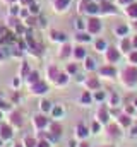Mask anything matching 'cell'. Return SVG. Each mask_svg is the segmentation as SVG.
<instances>
[{
  "instance_id": "cell-1",
  "label": "cell",
  "mask_w": 137,
  "mask_h": 147,
  "mask_svg": "<svg viewBox=\"0 0 137 147\" xmlns=\"http://www.w3.org/2000/svg\"><path fill=\"white\" fill-rule=\"evenodd\" d=\"M123 84L132 87L137 84V69L136 67H127L123 70Z\"/></svg>"
},
{
  "instance_id": "cell-2",
  "label": "cell",
  "mask_w": 137,
  "mask_h": 147,
  "mask_svg": "<svg viewBox=\"0 0 137 147\" xmlns=\"http://www.w3.org/2000/svg\"><path fill=\"white\" fill-rule=\"evenodd\" d=\"M45 127H48V118H45L43 115L34 116V128L36 130H45Z\"/></svg>"
},
{
  "instance_id": "cell-3",
  "label": "cell",
  "mask_w": 137,
  "mask_h": 147,
  "mask_svg": "<svg viewBox=\"0 0 137 147\" xmlns=\"http://www.w3.org/2000/svg\"><path fill=\"white\" fill-rule=\"evenodd\" d=\"M98 121L100 123H108L110 121V111L106 110V106H100V110H98Z\"/></svg>"
},
{
  "instance_id": "cell-4",
  "label": "cell",
  "mask_w": 137,
  "mask_h": 147,
  "mask_svg": "<svg viewBox=\"0 0 137 147\" xmlns=\"http://www.w3.org/2000/svg\"><path fill=\"white\" fill-rule=\"evenodd\" d=\"M118 125H120V128H129L132 125V116H129L127 113L125 115H118Z\"/></svg>"
},
{
  "instance_id": "cell-5",
  "label": "cell",
  "mask_w": 137,
  "mask_h": 147,
  "mask_svg": "<svg viewBox=\"0 0 137 147\" xmlns=\"http://www.w3.org/2000/svg\"><path fill=\"white\" fill-rule=\"evenodd\" d=\"M0 139H2L3 142H7V140L12 139V128H10L9 125H3V127L0 128Z\"/></svg>"
},
{
  "instance_id": "cell-6",
  "label": "cell",
  "mask_w": 137,
  "mask_h": 147,
  "mask_svg": "<svg viewBox=\"0 0 137 147\" xmlns=\"http://www.w3.org/2000/svg\"><path fill=\"white\" fill-rule=\"evenodd\" d=\"M100 29H101V22L93 17V19L87 22V31H89V33H100Z\"/></svg>"
},
{
  "instance_id": "cell-7",
  "label": "cell",
  "mask_w": 137,
  "mask_h": 147,
  "mask_svg": "<svg viewBox=\"0 0 137 147\" xmlns=\"http://www.w3.org/2000/svg\"><path fill=\"white\" fill-rule=\"evenodd\" d=\"M31 91H33L34 94H43V92H46V91H48V86H46V84H43V82H36V84H33Z\"/></svg>"
},
{
  "instance_id": "cell-8",
  "label": "cell",
  "mask_w": 137,
  "mask_h": 147,
  "mask_svg": "<svg viewBox=\"0 0 137 147\" xmlns=\"http://www.w3.org/2000/svg\"><path fill=\"white\" fill-rule=\"evenodd\" d=\"M106 58H108V62H118V58H120V53H118V50H115V48H110L108 50V53H106Z\"/></svg>"
},
{
  "instance_id": "cell-9",
  "label": "cell",
  "mask_w": 137,
  "mask_h": 147,
  "mask_svg": "<svg viewBox=\"0 0 137 147\" xmlns=\"http://www.w3.org/2000/svg\"><path fill=\"white\" fill-rule=\"evenodd\" d=\"M87 135H89L87 127H86L84 123H79V125H77V137H79V139H86Z\"/></svg>"
},
{
  "instance_id": "cell-10",
  "label": "cell",
  "mask_w": 137,
  "mask_h": 147,
  "mask_svg": "<svg viewBox=\"0 0 137 147\" xmlns=\"http://www.w3.org/2000/svg\"><path fill=\"white\" fill-rule=\"evenodd\" d=\"M10 123H12V125H17V127H21V125H22V118H21V113L14 111V113L10 115Z\"/></svg>"
},
{
  "instance_id": "cell-11",
  "label": "cell",
  "mask_w": 137,
  "mask_h": 147,
  "mask_svg": "<svg viewBox=\"0 0 137 147\" xmlns=\"http://www.w3.org/2000/svg\"><path fill=\"white\" fill-rule=\"evenodd\" d=\"M108 134L110 135H113V137H120V125L118 123H115V125H108Z\"/></svg>"
},
{
  "instance_id": "cell-12",
  "label": "cell",
  "mask_w": 137,
  "mask_h": 147,
  "mask_svg": "<svg viewBox=\"0 0 137 147\" xmlns=\"http://www.w3.org/2000/svg\"><path fill=\"white\" fill-rule=\"evenodd\" d=\"M100 74H101V75H110V77H113V75L117 74V70H115V67H101V69H100Z\"/></svg>"
},
{
  "instance_id": "cell-13",
  "label": "cell",
  "mask_w": 137,
  "mask_h": 147,
  "mask_svg": "<svg viewBox=\"0 0 137 147\" xmlns=\"http://www.w3.org/2000/svg\"><path fill=\"white\" fill-rule=\"evenodd\" d=\"M127 14H129L130 17H137V3H130V5L127 7Z\"/></svg>"
},
{
  "instance_id": "cell-14",
  "label": "cell",
  "mask_w": 137,
  "mask_h": 147,
  "mask_svg": "<svg viewBox=\"0 0 137 147\" xmlns=\"http://www.w3.org/2000/svg\"><path fill=\"white\" fill-rule=\"evenodd\" d=\"M74 55H75V58H79V60H81V58H84V57H86V50H84L82 46H79V48H75V50H74Z\"/></svg>"
},
{
  "instance_id": "cell-15",
  "label": "cell",
  "mask_w": 137,
  "mask_h": 147,
  "mask_svg": "<svg viewBox=\"0 0 137 147\" xmlns=\"http://www.w3.org/2000/svg\"><path fill=\"white\" fill-rule=\"evenodd\" d=\"M36 144H38V142L34 140L33 137H29V135H28V137L24 139V144H22V146H24V147H36Z\"/></svg>"
},
{
  "instance_id": "cell-16",
  "label": "cell",
  "mask_w": 137,
  "mask_h": 147,
  "mask_svg": "<svg viewBox=\"0 0 137 147\" xmlns=\"http://www.w3.org/2000/svg\"><path fill=\"white\" fill-rule=\"evenodd\" d=\"M120 46H122V51H125V53H127V51H130L132 43H130L129 39H122V45H120Z\"/></svg>"
},
{
  "instance_id": "cell-17",
  "label": "cell",
  "mask_w": 137,
  "mask_h": 147,
  "mask_svg": "<svg viewBox=\"0 0 137 147\" xmlns=\"http://www.w3.org/2000/svg\"><path fill=\"white\" fill-rule=\"evenodd\" d=\"M28 82L29 84H36V82H39V79H38V72H31L28 75Z\"/></svg>"
},
{
  "instance_id": "cell-18",
  "label": "cell",
  "mask_w": 137,
  "mask_h": 147,
  "mask_svg": "<svg viewBox=\"0 0 137 147\" xmlns=\"http://www.w3.org/2000/svg\"><path fill=\"white\" fill-rule=\"evenodd\" d=\"M39 108H41V111L46 113V111L52 110V103H50V101H41V103H39Z\"/></svg>"
},
{
  "instance_id": "cell-19",
  "label": "cell",
  "mask_w": 137,
  "mask_h": 147,
  "mask_svg": "<svg viewBox=\"0 0 137 147\" xmlns=\"http://www.w3.org/2000/svg\"><path fill=\"white\" fill-rule=\"evenodd\" d=\"M86 10H87V12H89V14H96V12H98V10H100V7H98V5H96V3H89V5H87V9H86Z\"/></svg>"
},
{
  "instance_id": "cell-20",
  "label": "cell",
  "mask_w": 137,
  "mask_h": 147,
  "mask_svg": "<svg viewBox=\"0 0 137 147\" xmlns=\"http://www.w3.org/2000/svg\"><path fill=\"white\" fill-rule=\"evenodd\" d=\"M115 31H117V34H120V36H123V34H127V31H129V28L122 24V26H118V28H117Z\"/></svg>"
},
{
  "instance_id": "cell-21",
  "label": "cell",
  "mask_w": 137,
  "mask_h": 147,
  "mask_svg": "<svg viewBox=\"0 0 137 147\" xmlns=\"http://www.w3.org/2000/svg\"><path fill=\"white\" fill-rule=\"evenodd\" d=\"M94 63H96V62H94L93 58H87V60H86V69H87V70H94V69H96Z\"/></svg>"
},
{
  "instance_id": "cell-22",
  "label": "cell",
  "mask_w": 137,
  "mask_h": 147,
  "mask_svg": "<svg viewBox=\"0 0 137 147\" xmlns=\"http://www.w3.org/2000/svg\"><path fill=\"white\" fill-rule=\"evenodd\" d=\"M68 2H70V0H57L55 5H57V9H65L68 5Z\"/></svg>"
},
{
  "instance_id": "cell-23",
  "label": "cell",
  "mask_w": 137,
  "mask_h": 147,
  "mask_svg": "<svg viewBox=\"0 0 137 147\" xmlns=\"http://www.w3.org/2000/svg\"><path fill=\"white\" fill-rule=\"evenodd\" d=\"M87 87H91V89H98V87H100V82H98L96 79H91V80H87Z\"/></svg>"
},
{
  "instance_id": "cell-24",
  "label": "cell",
  "mask_w": 137,
  "mask_h": 147,
  "mask_svg": "<svg viewBox=\"0 0 137 147\" xmlns=\"http://www.w3.org/2000/svg\"><path fill=\"white\" fill-rule=\"evenodd\" d=\"M120 103V98H118V94H111V98H110V105L111 106H117Z\"/></svg>"
},
{
  "instance_id": "cell-25",
  "label": "cell",
  "mask_w": 137,
  "mask_h": 147,
  "mask_svg": "<svg viewBox=\"0 0 137 147\" xmlns=\"http://www.w3.org/2000/svg\"><path fill=\"white\" fill-rule=\"evenodd\" d=\"M55 80H57L58 84H65V82H67V75H65V74H58Z\"/></svg>"
},
{
  "instance_id": "cell-26",
  "label": "cell",
  "mask_w": 137,
  "mask_h": 147,
  "mask_svg": "<svg viewBox=\"0 0 137 147\" xmlns=\"http://www.w3.org/2000/svg\"><path fill=\"white\" fill-rule=\"evenodd\" d=\"M91 101H93V98H91V94H89V92H84V94H82V103H86V105H89Z\"/></svg>"
},
{
  "instance_id": "cell-27",
  "label": "cell",
  "mask_w": 137,
  "mask_h": 147,
  "mask_svg": "<svg viewBox=\"0 0 137 147\" xmlns=\"http://www.w3.org/2000/svg\"><path fill=\"white\" fill-rule=\"evenodd\" d=\"M96 48H98L100 51H103V50L106 48V43H104V39H98V41H96Z\"/></svg>"
},
{
  "instance_id": "cell-28",
  "label": "cell",
  "mask_w": 137,
  "mask_h": 147,
  "mask_svg": "<svg viewBox=\"0 0 137 147\" xmlns=\"http://www.w3.org/2000/svg\"><path fill=\"white\" fill-rule=\"evenodd\" d=\"M94 99H96V101H103V99H104V92H103V91H98V92L94 94Z\"/></svg>"
},
{
  "instance_id": "cell-29",
  "label": "cell",
  "mask_w": 137,
  "mask_h": 147,
  "mask_svg": "<svg viewBox=\"0 0 137 147\" xmlns=\"http://www.w3.org/2000/svg\"><path fill=\"white\" fill-rule=\"evenodd\" d=\"M53 115H55V116H62V115H64V110H62L60 106H55V108H53Z\"/></svg>"
},
{
  "instance_id": "cell-30",
  "label": "cell",
  "mask_w": 137,
  "mask_h": 147,
  "mask_svg": "<svg viewBox=\"0 0 137 147\" xmlns=\"http://www.w3.org/2000/svg\"><path fill=\"white\" fill-rule=\"evenodd\" d=\"M77 39H79V41H89L91 38L87 36V34H84V33H81V34H77Z\"/></svg>"
},
{
  "instance_id": "cell-31",
  "label": "cell",
  "mask_w": 137,
  "mask_h": 147,
  "mask_svg": "<svg viewBox=\"0 0 137 147\" xmlns=\"http://www.w3.org/2000/svg\"><path fill=\"white\" fill-rule=\"evenodd\" d=\"M53 38L58 39V41H64V39H65V34H62V33H53Z\"/></svg>"
},
{
  "instance_id": "cell-32",
  "label": "cell",
  "mask_w": 137,
  "mask_h": 147,
  "mask_svg": "<svg viewBox=\"0 0 137 147\" xmlns=\"http://www.w3.org/2000/svg\"><path fill=\"white\" fill-rule=\"evenodd\" d=\"M129 58H130L132 63H137V51H132V53L129 55Z\"/></svg>"
},
{
  "instance_id": "cell-33",
  "label": "cell",
  "mask_w": 137,
  "mask_h": 147,
  "mask_svg": "<svg viewBox=\"0 0 137 147\" xmlns=\"http://www.w3.org/2000/svg\"><path fill=\"white\" fill-rule=\"evenodd\" d=\"M125 113L130 116V115H134V113H136V108H134V106H127V108H125Z\"/></svg>"
},
{
  "instance_id": "cell-34",
  "label": "cell",
  "mask_w": 137,
  "mask_h": 147,
  "mask_svg": "<svg viewBox=\"0 0 137 147\" xmlns=\"http://www.w3.org/2000/svg\"><path fill=\"white\" fill-rule=\"evenodd\" d=\"M57 75H58V74H57V69L52 67V69H50V77H52V79H57Z\"/></svg>"
},
{
  "instance_id": "cell-35",
  "label": "cell",
  "mask_w": 137,
  "mask_h": 147,
  "mask_svg": "<svg viewBox=\"0 0 137 147\" xmlns=\"http://www.w3.org/2000/svg\"><path fill=\"white\" fill-rule=\"evenodd\" d=\"M103 9H104L106 12H115V9H113V7H111L110 3H104V5H103Z\"/></svg>"
},
{
  "instance_id": "cell-36",
  "label": "cell",
  "mask_w": 137,
  "mask_h": 147,
  "mask_svg": "<svg viewBox=\"0 0 137 147\" xmlns=\"http://www.w3.org/2000/svg\"><path fill=\"white\" fill-rule=\"evenodd\" d=\"M98 130H100V121H94V123H93V132L98 134Z\"/></svg>"
},
{
  "instance_id": "cell-37",
  "label": "cell",
  "mask_w": 137,
  "mask_h": 147,
  "mask_svg": "<svg viewBox=\"0 0 137 147\" xmlns=\"http://www.w3.org/2000/svg\"><path fill=\"white\" fill-rule=\"evenodd\" d=\"M75 70H77V67H75V65H68V67H67V72L68 74H75Z\"/></svg>"
},
{
  "instance_id": "cell-38",
  "label": "cell",
  "mask_w": 137,
  "mask_h": 147,
  "mask_svg": "<svg viewBox=\"0 0 137 147\" xmlns=\"http://www.w3.org/2000/svg\"><path fill=\"white\" fill-rule=\"evenodd\" d=\"M70 53V46H64V51H62V57H67Z\"/></svg>"
},
{
  "instance_id": "cell-39",
  "label": "cell",
  "mask_w": 137,
  "mask_h": 147,
  "mask_svg": "<svg viewBox=\"0 0 137 147\" xmlns=\"http://www.w3.org/2000/svg\"><path fill=\"white\" fill-rule=\"evenodd\" d=\"M75 26H77L79 29H82V28H84V22H82V21L79 19V21H75Z\"/></svg>"
},
{
  "instance_id": "cell-40",
  "label": "cell",
  "mask_w": 137,
  "mask_h": 147,
  "mask_svg": "<svg viewBox=\"0 0 137 147\" xmlns=\"http://www.w3.org/2000/svg\"><path fill=\"white\" fill-rule=\"evenodd\" d=\"M130 135H134V137H137V125H136V127H132V128H130Z\"/></svg>"
},
{
  "instance_id": "cell-41",
  "label": "cell",
  "mask_w": 137,
  "mask_h": 147,
  "mask_svg": "<svg viewBox=\"0 0 137 147\" xmlns=\"http://www.w3.org/2000/svg\"><path fill=\"white\" fill-rule=\"evenodd\" d=\"M29 69H28V65H26V63H24V67H22V75H29Z\"/></svg>"
},
{
  "instance_id": "cell-42",
  "label": "cell",
  "mask_w": 137,
  "mask_h": 147,
  "mask_svg": "<svg viewBox=\"0 0 137 147\" xmlns=\"http://www.w3.org/2000/svg\"><path fill=\"white\" fill-rule=\"evenodd\" d=\"M29 10H31L33 14H38V5H31V7H29Z\"/></svg>"
},
{
  "instance_id": "cell-43",
  "label": "cell",
  "mask_w": 137,
  "mask_h": 147,
  "mask_svg": "<svg viewBox=\"0 0 137 147\" xmlns=\"http://www.w3.org/2000/svg\"><path fill=\"white\" fill-rule=\"evenodd\" d=\"M77 147H89V144H87V142H81Z\"/></svg>"
},
{
  "instance_id": "cell-44",
  "label": "cell",
  "mask_w": 137,
  "mask_h": 147,
  "mask_svg": "<svg viewBox=\"0 0 137 147\" xmlns=\"http://www.w3.org/2000/svg\"><path fill=\"white\" fill-rule=\"evenodd\" d=\"M132 46H134V48H136V50H137V36L134 38V41H132Z\"/></svg>"
},
{
  "instance_id": "cell-45",
  "label": "cell",
  "mask_w": 137,
  "mask_h": 147,
  "mask_svg": "<svg viewBox=\"0 0 137 147\" xmlns=\"http://www.w3.org/2000/svg\"><path fill=\"white\" fill-rule=\"evenodd\" d=\"M68 147H77V144H75L74 140H70V142H68Z\"/></svg>"
},
{
  "instance_id": "cell-46",
  "label": "cell",
  "mask_w": 137,
  "mask_h": 147,
  "mask_svg": "<svg viewBox=\"0 0 137 147\" xmlns=\"http://www.w3.org/2000/svg\"><path fill=\"white\" fill-rule=\"evenodd\" d=\"M10 12H12V14H17V12H19V9H17V7H12V10H10Z\"/></svg>"
},
{
  "instance_id": "cell-47",
  "label": "cell",
  "mask_w": 137,
  "mask_h": 147,
  "mask_svg": "<svg viewBox=\"0 0 137 147\" xmlns=\"http://www.w3.org/2000/svg\"><path fill=\"white\" fill-rule=\"evenodd\" d=\"M120 2H122V3H130L132 0H120Z\"/></svg>"
},
{
  "instance_id": "cell-48",
  "label": "cell",
  "mask_w": 137,
  "mask_h": 147,
  "mask_svg": "<svg viewBox=\"0 0 137 147\" xmlns=\"http://www.w3.org/2000/svg\"><path fill=\"white\" fill-rule=\"evenodd\" d=\"M33 0H22V3H31Z\"/></svg>"
},
{
  "instance_id": "cell-49",
  "label": "cell",
  "mask_w": 137,
  "mask_h": 147,
  "mask_svg": "<svg viewBox=\"0 0 137 147\" xmlns=\"http://www.w3.org/2000/svg\"><path fill=\"white\" fill-rule=\"evenodd\" d=\"M134 108H137V98L134 99Z\"/></svg>"
},
{
  "instance_id": "cell-50",
  "label": "cell",
  "mask_w": 137,
  "mask_h": 147,
  "mask_svg": "<svg viewBox=\"0 0 137 147\" xmlns=\"http://www.w3.org/2000/svg\"><path fill=\"white\" fill-rule=\"evenodd\" d=\"M14 147H24V146H22V144H16Z\"/></svg>"
},
{
  "instance_id": "cell-51",
  "label": "cell",
  "mask_w": 137,
  "mask_h": 147,
  "mask_svg": "<svg viewBox=\"0 0 137 147\" xmlns=\"http://www.w3.org/2000/svg\"><path fill=\"white\" fill-rule=\"evenodd\" d=\"M0 57H3V51H0Z\"/></svg>"
},
{
  "instance_id": "cell-52",
  "label": "cell",
  "mask_w": 137,
  "mask_h": 147,
  "mask_svg": "<svg viewBox=\"0 0 137 147\" xmlns=\"http://www.w3.org/2000/svg\"><path fill=\"white\" fill-rule=\"evenodd\" d=\"M2 142H3V140H2V139H0V146H2Z\"/></svg>"
},
{
  "instance_id": "cell-53",
  "label": "cell",
  "mask_w": 137,
  "mask_h": 147,
  "mask_svg": "<svg viewBox=\"0 0 137 147\" xmlns=\"http://www.w3.org/2000/svg\"><path fill=\"white\" fill-rule=\"evenodd\" d=\"M104 147H113V146H104Z\"/></svg>"
},
{
  "instance_id": "cell-54",
  "label": "cell",
  "mask_w": 137,
  "mask_h": 147,
  "mask_svg": "<svg viewBox=\"0 0 137 147\" xmlns=\"http://www.w3.org/2000/svg\"><path fill=\"white\" fill-rule=\"evenodd\" d=\"M0 118H2V113H0Z\"/></svg>"
},
{
  "instance_id": "cell-55",
  "label": "cell",
  "mask_w": 137,
  "mask_h": 147,
  "mask_svg": "<svg viewBox=\"0 0 137 147\" xmlns=\"http://www.w3.org/2000/svg\"><path fill=\"white\" fill-rule=\"evenodd\" d=\"M9 2H14V0H9Z\"/></svg>"
},
{
  "instance_id": "cell-56",
  "label": "cell",
  "mask_w": 137,
  "mask_h": 147,
  "mask_svg": "<svg viewBox=\"0 0 137 147\" xmlns=\"http://www.w3.org/2000/svg\"><path fill=\"white\" fill-rule=\"evenodd\" d=\"M136 28H137V24H136Z\"/></svg>"
}]
</instances>
